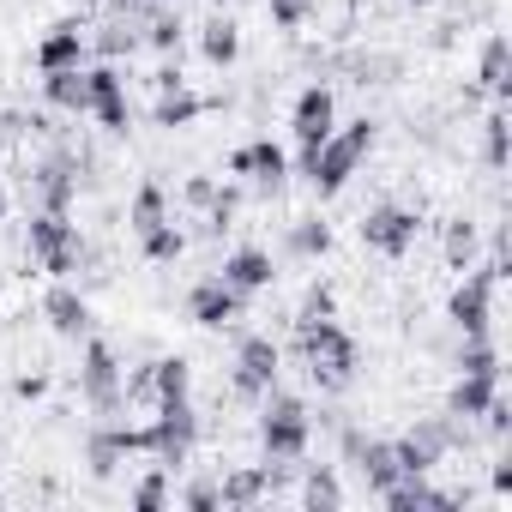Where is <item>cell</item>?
<instances>
[{
  "label": "cell",
  "instance_id": "1",
  "mask_svg": "<svg viewBox=\"0 0 512 512\" xmlns=\"http://www.w3.org/2000/svg\"><path fill=\"white\" fill-rule=\"evenodd\" d=\"M296 356H302V368L314 374L320 392H350L356 386L362 350H356V338L332 314H302L296 320Z\"/></svg>",
  "mask_w": 512,
  "mask_h": 512
},
{
  "label": "cell",
  "instance_id": "2",
  "mask_svg": "<svg viewBox=\"0 0 512 512\" xmlns=\"http://www.w3.org/2000/svg\"><path fill=\"white\" fill-rule=\"evenodd\" d=\"M374 139H380V121H374V115H356L350 127H332V139H326V145L314 151V163L302 169V175L314 181V193H320V199L344 193L350 175L362 169V157L374 151Z\"/></svg>",
  "mask_w": 512,
  "mask_h": 512
},
{
  "label": "cell",
  "instance_id": "3",
  "mask_svg": "<svg viewBox=\"0 0 512 512\" xmlns=\"http://www.w3.org/2000/svg\"><path fill=\"white\" fill-rule=\"evenodd\" d=\"M260 404H266L260 410V452H266V464H302L308 446H314V410H308V398L272 386Z\"/></svg>",
  "mask_w": 512,
  "mask_h": 512
},
{
  "label": "cell",
  "instance_id": "4",
  "mask_svg": "<svg viewBox=\"0 0 512 512\" xmlns=\"http://www.w3.org/2000/svg\"><path fill=\"white\" fill-rule=\"evenodd\" d=\"M25 260L43 266L49 278H73L85 266V235L73 217H55V211H31V229H25Z\"/></svg>",
  "mask_w": 512,
  "mask_h": 512
},
{
  "label": "cell",
  "instance_id": "5",
  "mask_svg": "<svg viewBox=\"0 0 512 512\" xmlns=\"http://www.w3.org/2000/svg\"><path fill=\"white\" fill-rule=\"evenodd\" d=\"M506 272L488 260V266H470L464 278H458V290L446 296V326L458 332V338H488V326H494V284H500Z\"/></svg>",
  "mask_w": 512,
  "mask_h": 512
},
{
  "label": "cell",
  "instance_id": "6",
  "mask_svg": "<svg viewBox=\"0 0 512 512\" xmlns=\"http://www.w3.org/2000/svg\"><path fill=\"white\" fill-rule=\"evenodd\" d=\"M278 374H284V350H278V338L247 332V338L235 344V368H229V392H235V398L260 404V398L278 386Z\"/></svg>",
  "mask_w": 512,
  "mask_h": 512
},
{
  "label": "cell",
  "instance_id": "7",
  "mask_svg": "<svg viewBox=\"0 0 512 512\" xmlns=\"http://www.w3.org/2000/svg\"><path fill=\"white\" fill-rule=\"evenodd\" d=\"M127 374H121V356H115V344L109 338H85V356H79V392H85V404L97 410V416H121V404H127V386H121Z\"/></svg>",
  "mask_w": 512,
  "mask_h": 512
},
{
  "label": "cell",
  "instance_id": "8",
  "mask_svg": "<svg viewBox=\"0 0 512 512\" xmlns=\"http://www.w3.org/2000/svg\"><path fill=\"white\" fill-rule=\"evenodd\" d=\"M145 434H151V458H157L163 470L187 464V458H193V446H199V410H193V398L157 404V416L145 422Z\"/></svg>",
  "mask_w": 512,
  "mask_h": 512
},
{
  "label": "cell",
  "instance_id": "9",
  "mask_svg": "<svg viewBox=\"0 0 512 512\" xmlns=\"http://www.w3.org/2000/svg\"><path fill=\"white\" fill-rule=\"evenodd\" d=\"M290 127H296V145H302V169L314 163V151L332 139V127H338V97H332V85H302V97H296V115H290Z\"/></svg>",
  "mask_w": 512,
  "mask_h": 512
},
{
  "label": "cell",
  "instance_id": "10",
  "mask_svg": "<svg viewBox=\"0 0 512 512\" xmlns=\"http://www.w3.org/2000/svg\"><path fill=\"white\" fill-rule=\"evenodd\" d=\"M416 235H422V217L410 205H374L362 217V241L380 253V260H404V253L416 247Z\"/></svg>",
  "mask_w": 512,
  "mask_h": 512
},
{
  "label": "cell",
  "instance_id": "11",
  "mask_svg": "<svg viewBox=\"0 0 512 512\" xmlns=\"http://www.w3.org/2000/svg\"><path fill=\"white\" fill-rule=\"evenodd\" d=\"M229 175H235V181H253L260 193H284V181H290V157H284L278 139H247V145L229 151Z\"/></svg>",
  "mask_w": 512,
  "mask_h": 512
},
{
  "label": "cell",
  "instance_id": "12",
  "mask_svg": "<svg viewBox=\"0 0 512 512\" xmlns=\"http://www.w3.org/2000/svg\"><path fill=\"white\" fill-rule=\"evenodd\" d=\"M85 85H91V121H97L103 133H127V121H133V103H127V85H121L115 61H103V67H85Z\"/></svg>",
  "mask_w": 512,
  "mask_h": 512
},
{
  "label": "cell",
  "instance_id": "13",
  "mask_svg": "<svg viewBox=\"0 0 512 512\" xmlns=\"http://www.w3.org/2000/svg\"><path fill=\"white\" fill-rule=\"evenodd\" d=\"M241 308H247V296H235L223 278H199V284L187 290V320H193V326H205V332L235 326V320H241Z\"/></svg>",
  "mask_w": 512,
  "mask_h": 512
},
{
  "label": "cell",
  "instance_id": "14",
  "mask_svg": "<svg viewBox=\"0 0 512 512\" xmlns=\"http://www.w3.org/2000/svg\"><path fill=\"white\" fill-rule=\"evenodd\" d=\"M43 320H49V332L55 338H91V302L73 290V278H55L49 290H43Z\"/></svg>",
  "mask_w": 512,
  "mask_h": 512
},
{
  "label": "cell",
  "instance_id": "15",
  "mask_svg": "<svg viewBox=\"0 0 512 512\" xmlns=\"http://www.w3.org/2000/svg\"><path fill=\"white\" fill-rule=\"evenodd\" d=\"M85 55H91V31L79 19H61V25L43 31L31 61H37V73H61V67H85Z\"/></svg>",
  "mask_w": 512,
  "mask_h": 512
},
{
  "label": "cell",
  "instance_id": "16",
  "mask_svg": "<svg viewBox=\"0 0 512 512\" xmlns=\"http://www.w3.org/2000/svg\"><path fill=\"white\" fill-rule=\"evenodd\" d=\"M235 296H260V290H272L278 284V260L266 247H235L229 260H223V272H217Z\"/></svg>",
  "mask_w": 512,
  "mask_h": 512
},
{
  "label": "cell",
  "instance_id": "17",
  "mask_svg": "<svg viewBox=\"0 0 512 512\" xmlns=\"http://www.w3.org/2000/svg\"><path fill=\"white\" fill-rule=\"evenodd\" d=\"M476 85L494 103H512V43H506V31L482 37V49H476Z\"/></svg>",
  "mask_w": 512,
  "mask_h": 512
},
{
  "label": "cell",
  "instance_id": "18",
  "mask_svg": "<svg viewBox=\"0 0 512 512\" xmlns=\"http://www.w3.org/2000/svg\"><path fill=\"white\" fill-rule=\"evenodd\" d=\"M199 55H205V67H235L241 61V25L229 19V13H211L205 25H199Z\"/></svg>",
  "mask_w": 512,
  "mask_h": 512
},
{
  "label": "cell",
  "instance_id": "19",
  "mask_svg": "<svg viewBox=\"0 0 512 512\" xmlns=\"http://www.w3.org/2000/svg\"><path fill=\"white\" fill-rule=\"evenodd\" d=\"M85 464H91V476H97V482H109V476L127 464V446H121L115 416H97V428L85 434Z\"/></svg>",
  "mask_w": 512,
  "mask_h": 512
},
{
  "label": "cell",
  "instance_id": "20",
  "mask_svg": "<svg viewBox=\"0 0 512 512\" xmlns=\"http://www.w3.org/2000/svg\"><path fill=\"white\" fill-rule=\"evenodd\" d=\"M43 103H49V109H61V115H91V85H85V67L43 73Z\"/></svg>",
  "mask_w": 512,
  "mask_h": 512
},
{
  "label": "cell",
  "instance_id": "21",
  "mask_svg": "<svg viewBox=\"0 0 512 512\" xmlns=\"http://www.w3.org/2000/svg\"><path fill=\"white\" fill-rule=\"evenodd\" d=\"M145 392H151V404L193 398V368H187V356H157V362L145 368Z\"/></svg>",
  "mask_w": 512,
  "mask_h": 512
},
{
  "label": "cell",
  "instance_id": "22",
  "mask_svg": "<svg viewBox=\"0 0 512 512\" xmlns=\"http://www.w3.org/2000/svg\"><path fill=\"white\" fill-rule=\"evenodd\" d=\"M494 398H500V374H458V386L446 392V410L464 416V422H476Z\"/></svg>",
  "mask_w": 512,
  "mask_h": 512
},
{
  "label": "cell",
  "instance_id": "23",
  "mask_svg": "<svg viewBox=\"0 0 512 512\" xmlns=\"http://www.w3.org/2000/svg\"><path fill=\"white\" fill-rule=\"evenodd\" d=\"M344 73H350L356 85H398V79H404V55L356 49V55H344Z\"/></svg>",
  "mask_w": 512,
  "mask_h": 512
},
{
  "label": "cell",
  "instance_id": "24",
  "mask_svg": "<svg viewBox=\"0 0 512 512\" xmlns=\"http://www.w3.org/2000/svg\"><path fill=\"white\" fill-rule=\"evenodd\" d=\"M157 223H169V193H163L157 181H139L133 199H127V229H133V235H151Z\"/></svg>",
  "mask_w": 512,
  "mask_h": 512
},
{
  "label": "cell",
  "instance_id": "25",
  "mask_svg": "<svg viewBox=\"0 0 512 512\" xmlns=\"http://www.w3.org/2000/svg\"><path fill=\"white\" fill-rule=\"evenodd\" d=\"M181 37H187V25H181V13H169L163 0L145 13V49H157L163 61H175L181 55Z\"/></svg>",
  "mask_w": 512,
  "mask_h": 512
},
{
  "label": "cell",
  "instance_id": "26",
  "mask_svg": "<svg viewBox=\"0 0 512 512\" xmlns=\"http://www.w3.org/2000/svg\"><path fill=\"white\" fill-rule=\"evenodd\" d=\"M205 115V103L181 85V91H157V109H151V127H163V133H175V127H193Z\"/></svg>",
  "mask_w": 512,
  "mask_h": 512
},
{
  "label": "cell",
  "instance_id": "27",
  "mask_svg": "<svg viewBox=\"0 0 512 512\" xmlns=\"http://www.w3.org/2000/svg\"><path fill=\"white\" fill-rule=\"evenodd\" d=\"M482 163H488L494 175L512 163V121H506V103H494L488 121H482Z\"/></svg>",
  "mask_w": 512,
  "mask_h": 512
},
{
  "label": "cell",
  "instance_id": "28",
  "mask_svg": "<svg viewBox=\"0 0 512 512\" xmlns=\"http://www.w3.org/2000/svg\"><path fill=\"white\" fill-rule=\"evenodd\" d=\"M217 494H223V506H260L266 500V470L260 464L229 470V476H217Z\"/></svg>",
  "mask_w": 512,
  "mask_h": 512
},
{
  "label": "cell",
  "instance_id": "29",
  "mask_svg": "<svg viewBox=\"0 0 512 512\" xmlns=\"http://www.w3.org/2000/svg\"><path fill=\"white\" fill-rule=\"evenodd\" d=\"M302 506H314V512H338L344 506V482H338L332 464H320V470L302 476Z\"/></svg>",
  "mask_w": 512,
  "mask_h": 512
},
{
  "label": "cell",
  "instance_id": "30",
  "mask_svg": "<svg viewBox=\"0 0 512 512\" xmlns=\"http://www.w3.org/2000/svg\"><path fill=\"white\" fill-rule=\"evenodd\" d=\"M284 247L296 253V260H320V253H332V229L320 217H296L290 235H284Z\"/></svg>",
  "mask_w": 512,
  "mask_h": 512
},
{
  "label": "cell",
  "instance_id": "31",
  "mask_svg": "<svg viewBox=\"0 0 512 512\" xmlns=\"http://www.w3.org/2000/svg\"><path fill=\"white\" fill-rule=\"evenodd\" d=\"M476 241H482V229H476L470 217H452V223H446V266H452V272H470Z\"/></svg>",
  "mask_w": 512,
  "mask_h": 512
},
{
  "label": "cell",
  "instance_id": "32",
  "mask_svg": "<svg viewBox=\"0 0 512 512\" xmlns=\"http://www.w3.org/2000/svg\"><path fill=\"white\" fill-rule=\"evenodd\" d=\"M139 247H145V260H151V266H175L181 253H187V235H181L175 223H157L151 235H139Z\"/></svg>",
  "mask_w": 512,
  "mask_h": 512
},
{
  "label": "cell",
  "instance_id": "33",
  "mask_svg": "<svg viewBox=\"0 0 512 512\" xmlns=\"http://www.w3.org/2000/svg\"><path fill=\"white\" fill-rule=\"evenodd\" d=\"M452 362H458V374H500V350H494V338H458Z\"/></svg>",
  "mask_w": 512,
  "mask_h": 512
},
{
  "label": "cell",
  "instance_id": "34",
  "mask_svg": "<svg viewBox=\"0 0 512 512\" xmlns=\"http://www.w3.org/2000/svg\"><path fill=\"white\" fill-rule=\"evenodd\" d=\"M133 506H139V512H163V506H169V470H163V464L133 482Z\"/></svg>",
  "mask_w": 512,
  "mask_h": 512
},
{
  "label": "cell",
  "instance_id": "35",
  "mask_svg": "<svg viewBox=\"0 0 512 512\" xmlns=\"http://www.w3.org/2000/svg\"><path fill=\"white\" fill-rule=\"evenodd\" d=\"M314 7H320V0H266V13H272L278 31H302L314 19Z\"/></svg>",
  "mask_w": 512,
  "mask_h": 512
},
{
  "label": "cell",
  "instance_id": "36",
  "mask_svg": "<svg viewBox=\"0 0 512 512\" xmlns=\"http://www.w3.org/2000/svg\"><path fill=\"white\" fill-rule=\"evenodd\" d=\"M181 506H187V512H217V506H223V494H217V482H211V476H199V482H187V488H181Z\"/></svg>",
  "mask_w": 512,
  "mask_h": 512
},
{
  "label": "cell",
  "instance_id": "37",
  "mask_svg": "<svg viewBox=\"0 0 512 512\" xmlns=\"http://www.w3.org/2000/svg\"><path fill=\"white\" fill-rule=\"evenodd\" d=\"M217 193H223V187H217L211 175H187V187H181V199H187L193 211H211V199H217Z\"/></svg>",
  "mask_w": 512,
  "mask_h": 512
},
{
  "label": "cell",
  "instance_id": "38",
  "mask_svg": "<svg viewBox=\"0 0 512 512\" xmlns=\"http://www.w3.org/2000/svg\"><path fill=\"white\" fill-rule=\"evenodd\" d=\"M488 482H494V494H500V500L512 494V452H500V458H494V470H488Z\"/></svg>",
  "mask_w": 512,
  "mask_h": 512
},
{
  "label": "cell",
  "instance_id": "39",
  "mask_svg": "<svg viewBox=\"0 0 512 512\" xmlns=\"http://www.w3.org/2000/svg\"><path fill=\"white\" fill-rule=\"evenodd\" d=\"M7 211H13V193H7V181H0V223H7Z\"/></svg>",
  "mask_w": 512,
  "mask_h": 512
},
{
  "label": "cell",
  "instance_id": "40",
  "mask_svg": "<svg viewBox=\"0 0 512 512\" xmlns=\"http://www.w3.org/2000/svg\"><path fill=\"white\" fill-rule=\"evenodd\" d=\"M404 7H416V13H422V7H434V0H404Z\"/></svg>",
  "mask_w": 512,
  "mask_h": 512
}]
</instances>
